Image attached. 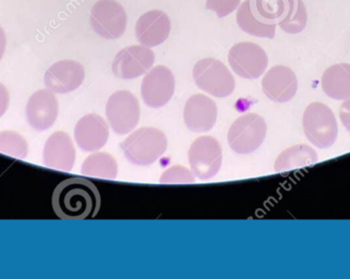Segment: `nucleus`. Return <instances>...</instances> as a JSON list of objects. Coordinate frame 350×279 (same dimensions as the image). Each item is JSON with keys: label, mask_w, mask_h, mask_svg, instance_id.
I'll use <instances>...</instances> for the list:
<instances>
[{"label": "nucleus", "mask_w": 350, "mask_h": 279, "mask_svg": "<svg viewBox=\"0 0 350 279\" xmlns=\"http://www.w3.org/2000/svg\"><path fill=\"white\" fill-rule=\"evenodd\" d=\"M5 46H7V38L3 27H0V62L3 59V54L5 51Z\"/></svg>", "instance_id": "29"}, {"label": "nucleus", "mask_w": 350, "mask_h": 279, "mask_svg": "<svg viewBox=\"0 0 350 279\" xmlns=\"http://www.w3.org/2000/svg\"><path fill=\"white\" fill-rule=\"evenodd\" d=\"M0 153L25 159L29 153V144L23 135L12 130L0 132Z\"/></svg>", "instance_id": "24"}, {"label": "nucleus", "mask_w": 350, "mask_h": 279, "mask_svg": "<svg viewBox=\"0 0 350 279\" xmlns=\"http://www.w3.org/2000/svg\"><path fill=\"white\" fill-rule=\"evenodd\" d=\"M59 111V104L55 93L49 89L33 93L25 107L27 120L36 131H45L54 126Z\"/></svg>", "instance_id": "14"}, {"label": "nucleus", "mask_w": 350, "mask_h": 279, "mask_svg": "<svg viewBox=\"0 0 350 279\" xmlns=\"http://www.w3.org/2000/svg\"><path fill=\"white\" fill-rule=\"evenodd\" d=\"M302 126L306 137L317 148H329L336 141L338 135L336 118L331 108L323 103H312L306 108Z\"/></svg>", "instance_id": "3"}, {"label": "nucleus", "mask_w": 350, "mask_h": 279, "mask_svg": "<svg viewBox=\"0 0 350 279\" xmlns=\"http://www.w3.org/2000/svg\"><path fill=\"white\" fill-rule=\"evenodd\" d=\"M319 155L314 148L307 144H297L286 148L275 161V172H284L288 170L310 166L318 161Z\"/></svg>", "instance_id": "21"}, {"label": "nucleus", "mask_w": 350, "mask_h": 279, "mask_svg": "<svg viewBox=\"0 0 350 279\" xmlns=\"http://www.w3.org/2000/svg\"><path fill=\"white\" fill-rule=\"evenodd\" d=\"M161 183H194L192 170H189L181 165H175L163 172L159 179Z\"/></svg>", "instance_id": "25"}, {"label": "nucleus", "mask_w": 350, "mask_h": 279, "mask_svg": "<svg viewBox=\"0 0 350 279\" xmlns=\"http://www.w3.org/2000/svg\"><path fill=\"white\" fill-rule=\"evenodd\" d=\"M92 29L100 38L117 40L127 29V14L116 0H98L90 14Z\"/></svg>", "instance_id": "8"}, {"label": "nucleus", "mask_w": 350, "mask_h": 279, "mask_svg": "<svg viewBox=\"0 0 350 279\" xmlns=\"http://www.w3.org/2000/svg\"><path fill=\"white\" fill-rule=\"evenodd\" d=\"M43 163L53 170H72L76 163V148L67 132H55L47 139L43 150Z\"/></svg>", "instance_id": "17"}, {"label": "nucleus", "mask_w": 350, "mask_h": 279, "mask_svg": "<svg viewBox=\"0 0 350 279\" xmlns=\"http://www.w3.org/2000/svg\"><path fill=\"white\" fill-rule=\"evenodd\" d=\"M106 117L111 129L119 135H128L140 120V104L129 91H117L106 104Z\"/></svg>", "instance_id": "7"}, {"label": "nucleus", "mask_w": 350, "mask_h": 279, "mask_svg": "<svg viewBox=\"0 0 350 279\" xmlns=\"http://www.w3.org/2000/svg\"><path fill=\"white\" fill-rule=\"evenodd\" d=\"M168 140L162 130L153 127H143L132 132L120 143L126 159L135 166H148L165 153Z\"/></svg>", "instance_id": "2"}, {"label": "nucleus", "mask_w": 350, "mask_h": 279, "mask_svg": "<svg viewBox=\"0 0 350 279\" xmlns=\"http://www.w3.org/2000/svg\"><path fill=\"white\" fill-rule=\"evenodd\" d=\"M9 102H10V96H9L8 90L0 82V118L8 109Z\"/></svg>", "instance_id": "28"}, {"label": "nucleus", "mask_w": 350, "mask_h": 279, "mask_svg": "<svg viewBox=\"0 0 350 279\" xmlns=\"http://www.w3.org/2000/svg\"><path fill=\"white\" fill-rule=\"evenodd\" d=\"M154 62L155 54L150 47L143 45L128 46L116 55L111 70L117 78L132 80L146 75L153 67Z\"/></svg>", "instance_id": "11"}, {"label": "nucleus", "mask_w": 350, "mask_h": 279, "mask_svg": "<svg viewBox=\"0 0 350 279\" xmlns=\"http://www.w3.org/2000/svg\"><path fill=\"white\" fill-rule=\"evenodd\" d=\"M175 92V77L165 66H157L146 72L141 84L144 104L151 108H162L172 100Z\"/></svg>", "instance_id": "10"}, {"label": "nucleus", "mask_w": 350, "mask_h": 279, "mask_svg": "<svg viewBox=\"0 0 350 279\" xmlns=\"http://www.w3.org/2000/svg\"><path fill=\"white\" fill-rule=\"evenodd\" d=\"M262 90L267 98L273 102H289L294 98L298 90L296 75L286 66H274L264 75Z\"/></svg>", "instance_id": "16"}, {"label": "nucleus", "mask_w": 350, "mask_h": 279, "mask_svg": "<svg viewBox=\"0 0 350 279\" xmlns=\"http://www.w3.org/2000/svg\"><path fill=\"white\" fill-rule=\"evenodd\" d=\"M241 0H206V9L215 12L219 18H224L234 12Z\"/></svg>", "instance_id": "26"}, {"label": "nucleus", "mask_w": 350, "mask_h": 279, "mask_svg": "<svg viewBox=\"0 0 350 279\" xmlns=\"http://www.w3.org/2000/svg\"><path fill=\"white\" fill-rule=\"evenodd\" d=\"M189 164L196 177L208 180L219 174L223 150L215 137L203 135L194 140L188 152Z\"/></svg>", "instance_id": "6"}, {"label": "nucleus", "mask_w": 350, "mask_h": 279, "mask_svg": "<svg viewBox=\"0 0 350 279\" xmlns=\"http://www.w3.org/2000/svg\"><path fill=\"white\" fill-rule=\"evenodd\" d=\"M85 70L80 62L60 60L46 71L44 83L53 93L66 94L76 91L83 83Z\"/></svg>", "instance_id": "13"}, {"label": "nucleus", "mask_w": 350, "mask_h": 279, "mask_svg": "<svg viewBox=\"0 0 350 279\" xmlns=\"http://www.w3.org/2000/svg\"><path fill=\"white\" fill-rule=\"evenodd\" d=\"M340 117L344 127L350 132V97L342 102L340 108Z\"/></svg>", "instance_id": "27"}, {"label": "nucleus", "mask_w": 350, "mask_h": 279, "mask_svg": "<svg viewBox=\"0 0 350 279\" xmlns=\"http://www.w3.org/2000/svg\"><path fill=\"white\" fill-rule=\"evenodd\" d=\"M308 22L307 9L302 0H285L278 25L284 32L298 34L305 30Z\"/></svg>", "instance_id": "22"}, {"label": "nucleus", "mask_w": 350, "mask_h": 279, "mask_svg": "<svg viewBox=\"0 0 350 279\" xmlns=\"http://www.w3.org/2000/svg\"><path fill=\"white\" fill-rule=\"evenodd\" d=\"M183 120L190 131H210L217 120L216 103L203 94L192 95L183 108Z\"/></svg>", "instance_id": "15"}, {"label": "nucleus", "mask_w": 350, "mask_h": 279, "mask_svg": "<svg viewBox=\"0 0 350 279\" xmlns=\"http://www.w3.org/2000/svg\"><path fill=\"white\" fill-rule=\"evenodd\" d=\"M100 191L85 178L75 177L64 180L57 185L51 205L60 220H88L93 218L100 209Z\"/></svg>", "instance_id": "1"}, {"label": "nucleus", "mask_w": 350, "mask_h": 279, "mask_svg": "<svg viewBox=\"0 0 350 279\" xmlns=\"http://www.w3.org/2000/svg\"><path fill=\"white\" fill-rule=\"evenodd\" d=\"M238 25L256 38H274L278 21L264 8L262 0H245L238 9Z\"/></svg>", "instance_id": "12"}, {"label": "nucleus", "mask_w": 350, "mask_h": 279, "mask_svg": "<svg viewBox=\"0 0 350 279\" xmlns=\"http://www.w3.org/2000/svg\"><path fill=\"white\" fill-rule=\"evenodd\" d=\"M322 89L333 100L344 101L349 98V64H337L327 68L322 75Z\"/></svg>", "instance_id": "20"}, {"label": "nucleus", "mask_w": 350, "mask_h": 279, "mask_svg": "<svg viewBox=\"0 0 350 279\" xmlns=\"http://www.w3.org/2000/svg\"><path fill=\"white\" fill-rule=\"evenodd\" d=\"M172 30L170 16L162 10H151L143 14L135 25V36L141 45L155 47L167 40Z\"/></svg>", "instance_id": "18"}, {"label": "nucleus", "mask_w": 350, "mask_h": 279, "mask_svg": "<svg viewBox=\"0 0 350 279\" xmlns=\"http://www.w3.org/2000/svg\"><path fill=\"white\" fill-rule=\"evenodd\" d=\"M109 128L102 116L89 114L77 122L75 140L83 152H97L107 143Z\"/></svg>", "instance_id": "19"}, {"label": "nucleus", "mask_w": 350, "mask_h": 279, "mask_svg": "<svg viewBox=\"0 0 350 279\" xmlns=\"http://www.w3.org/2000/svg\"><path fill=\"white\" fill-rule=\"evenodd\" d=\"M267 122L258 114H245L232 122L229 128L228 144L237 154H250L263 144L267 137Z\"/></svg>", "instance_id": "4"}, {"label": "nucleus", "mask_w": 350, "mask_h": 279, "mask_svg": "<svg viewBox=\"0 0 350 279\" xmlns=\"http://www.w3.org/2000/svg\"><path fill=\"white\" fill-rule=\"evenodd\" d=\"M194 82L212 96H229L234 90V75L223 62L214 58L200 60L193 67Z\"/></svg>", "instance_id": "5"}, {"label": "nucleus", "mask_w": 350, "mask_h": 279, "mask_svg": "<svg viewBox=\"0 0 350 279\" xmlns=\"http://www.w3.org/2000/svg\"><path fill=\"white\" fill-rule=\"evenodd\" d=\"M228 62L236 75L247 80H256L265 72L269 57L258 44L241 42L229 51Z\"/></svg>", "instance_id": "9"}, {"label": "nucleus", "mask_w": 350, "mask_h": 279, "mask_svg": "<svg viewBox=\"0 0 350 279\" xmlns=\"http://www.w3.org/2000/svg\"><path fill=\"white\" fill-rule=\"evenodd\" d=\"M81 172L89 177L113 180L116 179L118 174V164L111 154L96 152L83 161Z\"/></svg>", "instance_id": "23"}]
</instances>
